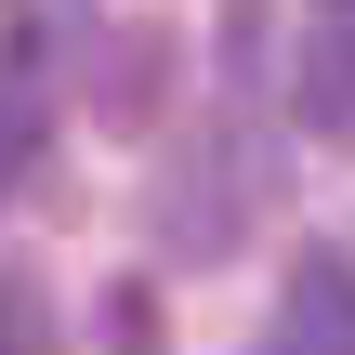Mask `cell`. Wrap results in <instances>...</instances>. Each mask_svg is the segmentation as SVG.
<instances>
[{"label": "cell", "instance_id": "cell-1", "mask_svg": "<svg viewBox=\"0 0 355 355\" xmlns=\"http://www.w3.org/2000/svg\"><path fill=\"white\" fill-rule=\"evenodd\" d=\"M290 105H303L316 145L355 158V26H303V53H290Z\"/></svg>", "mask_w": 355, "mask_h": 355}, {"label": "cell", "instance_id": "cell-2", "mask_svg": "<svg viewBox=\"0 0 355 355\" xmlns=\"http://www.w3.org/2000/svg\"><path fill=\"white\" fill-rule=\"evenodd\" d=\"M0 355H53V290L26 263H0Z\"/></svg>", "mask_w": 355, "mask_h": 355}]
</instances>
